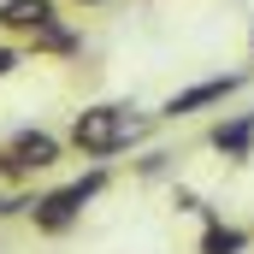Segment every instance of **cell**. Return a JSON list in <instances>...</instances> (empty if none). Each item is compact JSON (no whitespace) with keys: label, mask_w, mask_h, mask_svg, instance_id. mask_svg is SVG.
Segmentation results:
<instances>
[{"label":"cell","mask_w":254,"mask_h":254,"mask_svg":"<svg viewBox=\"0 0 254 254\" xmlns=\"http://www.w3.org/2000/svg\"><path fill=\"white\" fill-rule=\"evenodd\" d=\"M142 119H130V107H113V101H101V107H83L77 119H71V148L77 154H89V160H113V154H125L130 142H142Z\"/></svg>","instance_id":"1"},{"label":"cell","mask_w":254,"mask_h":254,"mask_svg":"<svg viewBox=\"0 0 254 254\" xmlns=\"http://www.w3.org/2000/svg\"><path fill=\"white\" fill-rule=\"evenodd\" d=\"M101 190H107V166H95L89 178H71V184H60V190H48V195H36L30 225H36L42 237H65V231L83 219V207H89Z\"/></svg>","instance_id":"2"},{"label":"cell","mask_w":254,"mask_h":254,"mask_svg":"<svg viewBox=\"0 0 254 254\" xmlns=\"http://www.w3.org/2000/svg\"><path fill=\"white\" fill-rule=\"evenodd\" d=\"M65 154V142L54 130H12L6 142H0V184H24V178H36V172H54Z\"/></svg>","instance_id":"3"},{"label":"cell","mask_w":254,"mask_h":254,"mask_svg":"<svg viewBox=\"0 0 254 254\" xmlns=\"http://www.w3.org/2000/svg\"><path fill=\"white\" fill-rule=\"evenodd\" d=\"M243 83H249L243 71H225V77H201V83H190V89L166 95L160 119H190V113H201V107H219V101H225V95H237Z\"/></svg>","instance_id":"4"},{"label":"cell","mask_w":254,"mask_h":254,"mask_svg":"<svg viewBox=\"0 0 254 254\" xmlns=\"http://www.w3.org/2000/svg\"><path fill=\"white\" fill-rule=\"evenodd\" d=\"M60 6L54 0H0V30L6 36H36L42 24H54Z\"/></svg>","instance_id":"5"},{"label":"cell","mask_w":254,"mask_h":254,"mask_svg":"<svg viewBox=\"0 0 254 254\" xmlns=\"http://www.w3.org/2000/svg\"><path fill=\"white\" fill-rule=\"evenodd\" d=\"M207 142H213V154H225V160H249L254 154V113H237V119H219V125L207 130Z\"/></svg>","instance_id":"6"},{"label":"cell","mask_w":254,"mask_h":254,"mask_svg":"<svg viewBox=\"0 0 254 254\" xmlns=\"http://www.w3.org/2000/svg\"><path fill=\"white\" fill-rule=\"evenodd\" d=\"M195 254H249V231L207 213V231H201V249H195Z\"/></svg>","instance_id":"7"},{"label":"cell","mask_w":254,"mask_h":254,"mask_svg":"<svg viewBox=\"0 0 254 254\" xmlns=\"http://www.w3.org/2000/svg\"><path fill=\"white\" fill-rule=\"evenodd\" d=\"M24 42H30V54H77V48H83V36H77L71 24H60V18H54V24H42V30H36V36H24Z\"/></svg>","instance_id":"8"},{"label":"cell","mask_w":254,"mask_h":254,"mask_svg":"<svg viewBox=\"0 0 254 254\" xmlns=\"http://www.w3.org/2000/svg\"><path fill=\"white\" fill-rule=\"evenodd\" d=\"M18 71V48H0V77H12Z\"/></svg>","instance_id":"9"},{"label":"cell","mask_w":254,"mask_h":254,"mask_svg":"<svg viewBox=\"0 0 254 254\" xmlns=\"http://www.w3.org/2000/svg\"><path fill=\"white\" fill-rule=\"evenodd\" d=\"M77 6H101V0H77Z\"/></svg>","instance_id":"10"},{"label":"cell","mask_w":254,"mask_h":254,"mask_svg":"<svg viewBox=\"0 0 254 254\" xmlns=\"http://www.w3.org/2000/svg\"><path fill=\"white\" fill-rule=\"evenodd\" d=\"M249 54H254V36H249Z\"/></svg>","instance_id":"11"}]
</instances>
